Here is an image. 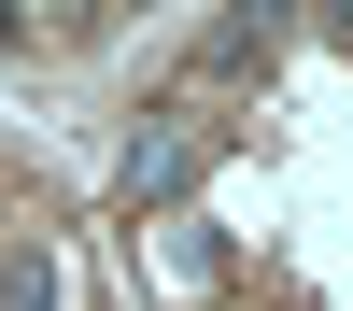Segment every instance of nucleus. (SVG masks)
I'll return each instance as SVG.
<instances>
[{"label":"nucleus","mask_w":353,"mask_h":311,"mask_svg":"<svg viewBox=\"0 0 353 311\" xmlns=\"http://www.w3.org/2000/svg\"><path fill=\"white\" fill-rule=\"evenodd\" d=\"M184 170H198V156H184V141L156 128V141H141V156H128V184H141V198H184Z\"/></svg>","instance_id":"obj_1"},{"label":"nucleus","mask_w":353,"mask_h":311,"mask_svg":"<svg viewBox=\"0 0 353 311\" xmlns=\"http://www.w3.org/2000/svg\"><path fill=\"white\" fill-rule=\"evenodd\" d=\"M0 311H57V269H43V254H0Z\"/></svg>","instance_id":"obj_2"}]
</instances>
